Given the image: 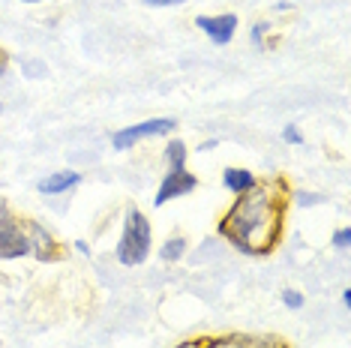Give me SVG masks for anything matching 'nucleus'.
Returning <instances> with one entry per match:
<instances>
[{
  "label": "nucleus",
  "instance_id": "obj_17",
  "mask_svg": "<svg viewBox=\"0 0 351 348\" xmlns=\"http://www.w3.org/2000/svg\"><path fill=\"white\" fill-rule=\"evenodd\" d=\"M174 348H202V336H198V339H186V343H178Z\"/></svg>",
  "mask_w": 351,
  "mask_h": 348
},
{
  "label": "nucleus",
  "instance_id": "obj_10",
  "mask_svg": "<svg viewBox=\"0 0 351 348\" xmlns=\"http://www.w3.org/2000/svg\"><path fill=\"white\" fill-rule=\"evenodd\" d=\"M186 237L183 234H171L169 240L162 243V247H159V258L165 261V264H174V261H180L183 256H186Z\"/></svg>",
  "mask_w": 351,
  "mask_h": 348
},
{
  "label": "nucleus",
  "instance_id": "obj_2",
  "mask_svg": "<svg viewBox=\"0 0 351 348\" xmlns=\"http://www.w3.org/2000/svg\"><path fill=\"white\" fill-rule=\"evenodd\" d=\"M150 247H154L150 219L145 216V210H138L135 204H130L123 213V232H121V240H117V247H114V258L121 261L123 267H138L147 261Z\"/></svg>",
  "mask_w": 351,
  "mask_h": 348
},
{
  "label": "nucleus",
  "instance_id": "obj_18",
  "mask_svg": "<svg viewBox=\"0 0 351 348\" xmlns=\"http://www.w3.org/2000/svg\"><path fill=\"white\" fill-rule=\"evenodd\" d=\"M75 249H78V252H82V256H87V252H90V247H87V243H84V240H75Z\"/></svg>",
  "mask_w": 351,
  "mask_h": 348
},
{
  "label": "nucleus",
  "instance_id": "obj_21",
  "mask_svg": "<svg viewBox=\"0 0 351 348\" xmlns=\"http://www.w3.org/2000/svg\"><path fill=\"white\" fill-rule=\"evenodd\" d=\"M342 303H346V306H351V288H346V291H342Z\"/></svg>",
  "mask_w": 351,
  "mask_h": 348
},
{
  "label": "nucleus",
  "instance_id": "obj_5",
  "mask_svg": "<svg viewBox=\"0 0 351 348\" xmlns=\"http://www.w3.org/2000/svg\"><path fill=\"white\" fill-rule=\"evenodd\" d=\"M195 186H198V177L189 169H169L165 177H162V184H159V189H156V195H154V204L162 208V204H169L174 199L189 195Z\"/></svg>",
  "mask_w": 351,
  "mask_h": 348
},
{
  "label": "nucleus",
  "instance_id": "obj_20",
  "mask_svg": "<svg viewBox=\"0 0 351 348\" xmlns=\"http://www.w3.org/2000/svg\"><path fill=\"white\" fill-rule=\"evenodd\" d=\"M3 73H6V54L0 51V78H3Z\"/></svg>",
  "mask_w": 351,
  "mask_h": 348
},
{
  "label": "nucleus",
  "instance_id": "obj_14",
  "mask_svg": "<svg viewBox=\"0 0 351 348\" xmlns=\"http://www.w3.org/2000/svg\"><path fill=\"white\" fill-rule=\"evenodd\" d=\"M282 141H285V145H294V147H298V145H303L306 138H303V132L298 129V126L289 123V126L282 129Z\"/></svg>",
  "mask_w": 351,
  "mask_h": 348
},
{
  "label": "nucleus",
  "instance_id": "obj_4",
  "mask_svg": "<svg viewBox=\"0 0 351 348\" xmlns=\"http://www.w3.org/2000/svg\"><path fill=\"white\" fill-rule=\"evenodd\" d=\"M174 129H178V121H174V117H150V121H141V123L117 129L114 136H111V145H114V150H132L138 141L169 136V132H174Z\"/></svg>",
  "mask_w": 351,
  "mask_h": 348
},
{
  "label": "nucleus",
  "instance_id": "obj_23",
  "mask_svg": "<svg viewBox=\"0 0 351 348\" xmlns=\"http://www.w3.org/2000/svg\"><path fill=\"white\" fill-rule=\"evenodd\" d=\"M0 112H3V105H0Z\"/></svg>",
  "mask_w": 351,
  "mask_h": 348
},
{
  "label": "nucleus",
  "instance_id": "obj_7",
  "mask_svg": "<svg viewBox=\"0 0 351 348\" xmlns=\"http://www.w3.org/2000/svg\"><path fill=\"white\" fill-rule=\"evenodd\" d=\"M195 27L210 39L213 45H228L237 34V15L234 12H222V15H198Z\"/></svg>",
  "mask_w": 351,
  "mask_h": 348
},
{
  "label": "nucleus",
  "instance_id": "obj_15",
  "mask_svg": "<svg viewBox=\"0 0 351 348\" xmlns=\"http://www.w3.org/2000/svg\"><path fill=\"white\" fill-rule=\"evenodd\" d=\"M333 247L342 252L351 247V228H337V232H333Z\"/></svg>",
  "mask_w": 351,
  "mask_h": 348
},
{
  "label": "nucleus",
  "instance_id": "obj_22",
  "mask_svg": "<svg viewBox=\"0 0 351 348\" xmlns=\"http://www.w3.org/2000/svg\"><path fill=\"white\" fill-rule=\"evenodd\" d=\"M25 3H43V0H25Z\"/></svg>",
  "mask_w": 351,
  "mask_h": 348
},
{
  "label": "nucleus",
  "instance_id": "obj_11",
  "mask_svg": "<svg viewBox=\"0 0 351 348\" xmlns=\"http://www.w3.org/2000/svg\"><path fill=\"white\" fill-rule=\"evenodd\" d=\"M162 156H165V162H169V169H186V156H189L186 141L171 138L169 145L162 147Z\"/></svg>",
  "mask_w": 351,
  "mask_h": 348
},
{
  "label": "nucleus",
  "instance_id": "obj_9",
  "mask_svg": "<svg viewBox=\"0 0 351 348\" xmlns=\"http://www.w3.org/2000/svg\"><path fill=\"white\" fill-rule=\"evenodd\" d=\"M222 184H226L231 195H243L258 184V174H252L250 169H234V165H231V169L222 171Z\"/></svg>",
  "mask_w": 351,
  "mask_h": 348
},
{
  "label": "nucleus",
  "instance_id": "obj_12",
  "mask_svg": "<svg viewBox=\"0 0 351 348\" xmlns=\"http://www.w3.org/2000/svg\"><path fill=\"white\" fill-rule=\"evenodd\" d=\"M270 34V21H255L252 30H250V36H252V42L258 45L261 51H267V45H265V36Z\"/></svg>",
  "mask_w": 351,
  "mask_h": 348
},
{
  "label": "nucleus",
  "instance_id": "obj_3",
  "mask_svg": "<svg viewBox=\"0 0 351 348\" xmlns=\"http://www.w3.org/2000/svg\"><path fill=\"white\" fill-rule=\"evenodd\" d=\"M25 256H30L27 219L19 216L6 199H0V261L25 258Z\"/></svg>",
  "mask_w": 351,
  "mask_h": 348
},
{
  "label": "nucleus",
  "instance_id": "obj_13",
  "mask_svg": "<svg viewBox=\"0 0 351 348\" xmlns=\"http://www.w3.org/2000/svg\"><path fill=\"white\" fill-rule=\"evenodd\" d=\"M282 303L289 306V310H303L306 297H303L300 291H294V288H285V291H282Z\"/></svg>",
  "mask_w": 351,
  "mask_h": 348
},
{
  "label": "nucleus",
  "instance_id": "obj_1",
  "mask_svg": "<svg viewBox=\"0 0 351 348\" xmlns=\"http://www.w3.org/2000/svg\"><path fill=\"white\" fill-rule=\"evenodd\" d=\"M291 186L285 177L258 180L250 192L234 195L228 210L219 216V234L243 256H270L285 234V213Z\"/></svg>",
  "mask_w": 351,
  "mask_h": 348
},
{
  "label": "nucleus",
  "instance_id": "obj_8",
  "mask_svg": "<svg viewBox=\"0 0 351 348\" xmlns=\"http://www.w3.org/2000/svg\"><path fill=\"white\" fill-rule=\"evenodd\" d=\"M78 184H82V174L78 171H73V169L54 171L49 177L39 180V192L43 195H63V192H69V189H75Z\"/></svg>",
  "mask_w": 351,
  "mask_h": 348
},
{
  "label": "nucleus",
  "instance_id": "obj_19",
  "mask_svg": "<svg viewBox=\"0 0 351 348\" xmlns=\"http://www.w3.org/2000/svg\"><path fill=\"white\" fill-rule=\"evenodd\" d=\"M217 145H219V141H217V138H210V141H204V145H202V147H198V150H213V147H217Z\"/></svg>",
  "mask_w": 351,
  "mask_h": 348
},
{
  "label": "nucleus",
  "instance_id": "obj_6",
  "mask_svg": "<svg viewBox=\"0 0 351 348\" xmlns=\"http://www.w3.org/2000/svg\"><path fill=\"white\" fill-rule=\"evenodd\" d=\"M27 240H30V256L45 261V264H49V261H60L66 256V249L58 243V237L43 223H36V219H27Z\"/></svg>",
  "mask_w": 351,
  "mask_h": 348
},
{
  "label": "nucleus",
  "instance_id": "obj_16",
  "mask_svg": "<svg viewBox=\"0 0 351 348\" xmlns=\"http://www.w3.org/2000/svg\"><path fill=\"white\" fill-rule=\"evenodd\" d=\"M178 3H186V0H145V6H154V10H159V6H178Z\"/></svg>",
  "mask_w": 351,
  "mask_h": 348
}]
</instances>
